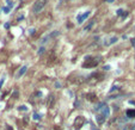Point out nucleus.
<instances>
[{
    "mask_svg": "<svg viewBox=\"0 0 135 130\" xmlns=\"http://www.w3.org/2000/svg\"><path fill=\"white\" fill-rule=\"evenodd\" d=\"M47 1H48V0H37L36 3L34 4L32 12H34V13H38V12H41L45 7V5H47Z\"/></svg>",
    "mask_w": 135,
    "mask_h": 130,
    "instance_id": "1",
    "label": "nucleus"
},
{
    "mask_svg": "<svg viewBox=\"0 0 135 130\" xmlns=\"http://www.w3.org/2000/svg\"><path fill=\"white\" fill-rule=\"evenodd\" d=\"M84 124H85V118L83 116H78L75 118V121H74V129H77V130L80 129Z\"/></svg>",
    "mask_w": 135,
    "mask_h": 130,
    "instance_id": "2",
    "label": "nucleus"
},
{
    "mask_svg": "<svg viewBox=\"0 0 135 130\" xmlns=\"http://www.w3.org/2000/svg\"><path fill=\"white\" fill-rule=\"evenodd\" d=\"M91 14V11H86L84 14H79L78 17H77V20H78V24H83L85 20L89 18V16Z\"/></svg>",
    "mask_w": 135,
    "mask_h": 130,
    "instance_id": "3",
    "label": "nucleus"
},
{
    "mask_svg": "<svg viewBox=\"0 0 135 130\" xmlns=\"http://www.w3.org/2000/svg\"><path fill=\"white\" fill-rule=\"evenodd\" d=\"M102 112V116L104 117H109V115H110V109H109V106H108V105H104V106H103V108L101 109V110H99Z\"/></svg>",
    "mask_w": 135,
    "mask_h": 130,
    "instance_id": "4",
    "label": "nucleus"
},
{
    "mask_svg": "<svg viewBox=\"0 0 135 130\" xmlns=\"http://www.w3.org/2000/svg\"><path fill=\"white\" fill-rule=\"evenodd\" d=\"M26 71H28V66H23L19 71H18V73L16 74V79H19L20 76H23L24 74L26 73Z\"/></svg>",
    "mask_w": 135,
    "mask_h": 130,
    "instance_id": "5",
    "label": "nucleus"
},
{
    "mask_svg": "<svg viewBox=\"0 0 135 130\" xmlns=\"http://www.w3.org/2000/svg\"><path fill=\"white\" fill-rule=\"evenodd\" d=\"M127 117H128V118H134L135 117V109L127 110Z\"/></svg>",
    "mask_w": 135,
    "mask_h": 130,
    "instance_id": "6",
    "label": "nucleus"
},
{
    "mask_svg": "<svg viewBox=\"0 0 135 130\" xmlns=\"http://www.w3.org/2000/svg\"><path fill=\"white\" fill-rule=\"evenodd\" d=\"M117 41H118V38H117V37H116V36H114V37H111V38H110V40H109V42H108L105 45H111V44H115V43L117 42Z\"/></svg>",
    "mask_w": 135,
    "mask_h": 130,
    "instance_id": "7",
    "label": "nucleus"
},
{
    "mask_svg": "<svg viewBox=\"0 0 135 130\" xmlns=\"http://www.w3.org/2000/svg\"><path fill=\"white\" fill-rule=\"evenodd\" d=\"M95 25V20H92V22H90V24H89V25H86L84 28V31H90L91 29H92V26Z\"/></svg>",
    "mask_w": 135,
    "mask_h": 130,
    "instance_id": "8",
    "label": "nucleus"
},
{
    "mask_svg": "<svg viewBox=\"0 0 135 130\" xmlns=\"http://www.w3.org/2000/svg\"><path fill=\"white\" fill-rule=\"evenodd\" d=\"M116 13H117L118 16H123V17H126V16H128V13H127V12H124L122 9L117 10V12H116Z\"/></svg>",
    "mask_w": 135,
    "mask_h": 130,
    "instance_id": "9",
    "label": "nucleus"
},
{
    "mask_svg": "<svg viewBox=\"0 0 135 130\" xmlns=\"http://www.w3.org/2000/svg\"><path fill=\"white\" fill-rule=\"evenodd\" d=\"M54 102H55V98H54V96H50V102H48L49 108H53V106H54Z\"/></svg>",
    "mask_w": 135,
    "mask_h": 130,
    "instance_id": "10",
    "label": "nucleus"
},
{
    "mask_svg": "<svg viewBox=\"0 0 135 130\" xmlns=\"http://www.w3.org/2000/svg\"><path fill=\"white\" fill-rule=\"evenodd\" d=\"M96 119H97V122H98V123H103V122H104V117L102 116V115L97 116V117H96Z\"/></svg>",
    "mask_w": 135,
    "mask_h": 130,
    "instance_id": "11",
    "label": "nucleus"
},
{
    "mask_svg": "<svg viewBox=\"0 0 135 130\" xmlns=\"http://www.w3.org/2000/svg\"><path fill=\"white\" fill-rule=\"evenodd\" d=\"M32 118H34L35 121H39V119L42 118V116H41V115H38V113H34V117H32Z\"/></svg>",
    "mask_w": 135,
    "mask_h": 130,
    "instance_id": "12",
    "label": "nucleus"
},
{
    "mask_svg": "<svg viewBox=\"0 0 135 130\" xmlns=\"http://www.w3.org/2000/svg\"><path fill=\"white\" fill-rule=\"evenodd\" d=\"M18 110L19 111H28V108H26L25 105H20L19 108H18Z\"/></svg>",
    "mask_w": 135,
    "mask_h": 130,
    "instance_id": "13",
    "label": "nucleus"
},
{
    "mask_svg": "<svg viewBox=\"0 0 135 130\" xmlns=\"http://www.w3.org/2000/svg\"><path fill=\"white\" fill-rule=\"evenodd\" d=\"M44 50H45L44 47H41V48L38 49V51H37V54H38V55H42L43 53H44Z\"/></svg>",
    "mask_w": 135,
    "mask_h": 130,
    "instance_id": "14",
    "label": "nucleus"
},
{
    "mask_svg": "<svg viewBox=\"0 0 135 130\" xmlns=\"http://www.w3.org/2000/svg\"><path fill=\"white\" fill-rule=\"evenodd\" d=\"M7 3H9V9H10V10H11V9H12V7H13V6H14V4H13V3H12V1H7Z\"/></svg>",
    "mask_w": 135,
    "mask_h": 130,
    "instance_id": "15",
    "label": "nucleus"
},
{
    "mask_svg": "<svg viewBox=\"0 0 135 130\" xmlns=\"http://www.w3.org/2000/svg\"><path fill=\"white\" fill-rule=\"evenodd\" d=\"M4 82H5V78H3V79L0 80V88L3 87V85H4Z\"/></svg>",
    "mask_w": 135,
    "mask_h": 130,
    "instance_id": "16",
    "label": "nucleus"
},
{
    "mask_svg": "<svg viewBox=\"0 0 135 130\" xmlns=\"http://www.w3.org/2000/svg\"><path fill=\"white\" fill-rule=\"evenodd\" d=\"M3 11L5 12V13H9V12H10V9H9V7H3Z\"/></svg>",
    "mask_w": 135,
    "mask_h": 130,
    "instance_id": "17",
    "label": "nucleus"
},
{
    "mask_svg": "<svg viewBox=\"0 0 135 130\" xmlns=\"http://www.w3.org/2000/svg\"><path fill=\"white\" fill-rule=\"evenodd\" d=\"M35 31H36L35 29H31L30 31H29V34H30V35H34V34H35Z\"/></svg>",
    "mask_w": 135,
    "mask_h": 130,
    "instance_id": "18",
    "label": "nucleus"
},
{
    "mask_svg": "<svg viewBox=\"0 0 135 130\" xmlns=\"http://www.w3.org/2000/svg\"><path fill=\"white\" fill-rule=\"evenodd\" d=\"M104 69H105V71H109V69H110V66H105Z\"/></svg>",
    "mask_w": 135,
    "mask_h": 130,
    "instance_id": "19",
    "label": "nucleus"
},
{
    "mask_svg": "<svg viewBox=\"0 0 135 130\" xmlns=\"http://www.w3.org/2000/svg\"><path fill=\"white\" fill-rule=\"evenodd\" d=\"M132 44L135 47V38H134V40H132Z\"/></svg>",
    "mask_w": 135,
    "mask_h": 130,
    "instance_id": "20",
    "label": "nucleus"
},
{
    "mask_svg": "<svg viewBox=\"0 0 135 130\" xmlns=\"http://www.w3.org/2000/svg\"><path fill=\"white\" fill-rule=\"evenodd\" d=\"M115 0H107V3H114Z\"/></svg>",
    "mask_w": 135,
    "mask_h": 130,
    "instance_id": "21",
    "label": "nucleus"
},
{
    "mask_svg": "<svg viewBox=\"0 0 135 130\" xmlns=\"http://www.w3.org/2000/svg\"><path fill=\"white\" fill-rule=\"evenodd\" d=\"M130 130H135V125H133V127H132V129H130Z\"/></svg>",
    "mask_w": 135,
    "mask_h": 130,
    "instance_id": "22",
    "label": "nucleus"
},
{
    "mask_svg": "<svg viewBox=\"0 0 135 130\" xmlns=\"http://www.w3.org/2000/svg\"><path fill=\"white\" fill-rule=\"evenodd\" d=\"M55 130H61L60 128H57V127H55Z\"/></svg>",
    "mask_w": 135,
    "mask_h": 130,
    "instance_id": "23",
    "label": "nucleus"
}]
</instances>
